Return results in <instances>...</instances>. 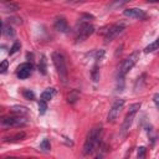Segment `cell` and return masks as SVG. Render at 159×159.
I'll return each mask as SVG.
<instances>
[{
    "label": "cell",
    "mask_w": 159,
    "mask_h": 159,
    "mask_svg": "<svg viewBox=\"0 0 159 159\" xmlns=\"http://www.w3.org/2000/svg\"><path fill=\"white\" fill-rule=\"evenodd\" d=\"M159 48V37L157 39V40H154L152 43H149L145 48H144V52L145 53H149V52H153V51H155V50H158Z\"/></svg>",
    "instance_id": "cell-15"
},
{
    "label": "cell",
    "mask_w": 159,
    "mask_h": 159,
    "mask_svg": "<svg viewBox=\"0 0 159 159\" xmlns=\"http://www.w3.org/2000/svg\"><path fill=\"white\" fill-rule=\"evenodd\" d=\"M125 16L128 17H132V19H138V20H144L147 17V14L144 10L139 9V7H130V9H127L124 10L123 12Z\"/></svg>",
    "instance_id": "cell-9"
},
{
    "label": "cell",
    "mask_w": 159,
    "mask_h": 159,
    "mask_svg": "<svg viewBox=\"0 0 159 159\" xmlns=\"http://www.w3.org/2000/svg\"><path fill=\"white\" fill-rule=\"evenodd\" d=\"M140 108V103H134V104H130L129 106V109H128V113L123 120V124H122V129H120V133L122 135H125L133 123V119L135 117V113L138 112V109Z\"/></svg>",
    "instance_id": "cell-4"
},
{
    "label": "cell",
    "mask_w": 159,
    "mask_h": 159,
    "mask_svg": "<svg viewBox=\"0 0 159 159\" xmlns=\"http://www.w3.org/2000/svg\"><path fill=\"white\" fill-rule=\"evenodd\" d=\"M46 109H47V104H46V101H43V99H40V102H39V112H40V114H43V113L46 112Z\"/></svg>",
    "instance_id": "cell-21"
},
{
    "label": "cell",
    "mask_w": 159,
    "mask_h": 159,
    "mask_svg": "<svg viewBox=\"0 0 159 159\" xmlns=\"http://www.w3.org/2000/svg\"><path fill=\"white\" fill-rule=\"evenodd\" d=\"M129 1H130V0H112V2L108 5V9L116 10V9H118V7L123 6V5H125V4L129 2Z\"/></svg>",
    "instance_id": "cell-14"
},
{
    "label": "cell",
    "mask_w": 159,
    "mask_h": 159,
    "mask_svg": "<svg viewBox=\"0 0 159 159\" xmlns=\"http://www.w3.org/2000/svg\"><path fill=\"white\" fill-rule=\"evenodd\" d=\"M94 32V27L89 24V22H83L80 25V29L77 31V36H76V42H82L84 41L87 37H89Z\"/></svg>",
    "instance_id": "cell-6"
},
{
    "label": "cell",
    "mask_w": 159,
    "mask_h": 159,
    "mask_svg": "<svg viewBox=\"0 0 159 159\" xmlns=\"http://www.w3.org/2000/svg\"><path fill=\"white\" fill-rule=\"evenodd\" d=\"M55 93H56V91H55V88H46L42 93H41V99H43V101H50V99H52L53 98V96H55Z\"/></svg>",
    "instance_id": "cell-12"
},
{
    "label": "cell",
    "mask_w": 159,
    "mask_h": 159,
    "mask_svg": "<svg viewBox=\"0 0 159 159\" xmlns=\"http://www.w3.org/2000/svg\"><path fill=\"white\" fill-rule=\"evenodd\" d=\"M7 66H9V61H7V60H4V61L1 62V65H0V72L4 73V72L7 70Z\"/></svg>",
    "instance_id": "cell-25"
},
{
    "label": "cell",
    "mask_w": 159,
    "mask_h": 159,
    "mask_svg": "<svg viewBox=\"0 0 159 159\" xmlns=\"http://www.w3.org/2000/svg\"><path fill=\"white\" fill-rule=\"evenodd\" d=\"M2 9H4V11H16V10H19V5L12 1H9L6 4L5 2L2 4Z\"/></svg>",
    "instance_id": "cell-16"
},
{
    "label": "cell",
    "mask_w": 159,
    "mask_h": 159,
    "mask_svg": "<svg viewBox=\"0 0 159 159\" xmlns=\"http://www.w3.org/2000/svg\"><path fill=\"white\" fill-rule=\"evenodd\" d=\"M52 62L55 65V68L60 76V78L62 80L63 83H66L67 81V66H66V61L65 57L62 56V53L55 51L52 52Z\"/></svg>",
    "instance_id": "cell-2"
},
{
    "label": "cell",
    "mask_w": 159,
    "mask_h": 159,
    "mask_svg": "<svg viewBox=\"0 0 159 159\" xmlns=\"http://www.w3.org/2000/svg\"><path fill=\"white\" fill-rule=\"evenodd\" d=\"M77 98H78V93H77V91H73V92L68 96V102H70V103H75V102L77 101Z\"/></svg>",
    "instance_id": "cell-24"
},
{
    "label": "cell",
    "mask_w": 159,
    "mask_h": 159,
    "mask_svg": "<svg viewBox=\"0 0 159 159\" xmlns=\"http://www.w3.org/2000/svg\"><path fill=\"white\" fill-rule=\"evenodd\" d=\"M145 152H147L145 147H139L138 148V158H144L145 157Z\"/></svg>",
    "instance_id": "cell-26"
},
{
    "label": "cell",
    "mask_w": 159,
    "mask_h": 159,
    "mask_svg": "<svg viewBox=\"0 0 159 159\" xmlns=\"http://www.w3.org/2000/svg\"><path fill=\"white\" fill-rule=\"evenodd\" d=\"M55 29L60 32H67L68 31V24H67V20L65 17H57L55 20V24H53Z\"/></svg>",
    "instance_id": "cell-11"
},
{
    "label": "cell",
    "mask_w": 159,
    "mask_h": 159,
    "mask_svg": "<svg viewBox=\"0 0 159 159\" xmlns=\"http://www.w3.org/2000/svg\"><path fill=\"white\" fill-rule=\"evenodd\" d=\"M25 133L24 132H19L16 134H12V135H9V137H5L4 138V142H17V140H22L25 138Z\"/></svg>",
    "instance_id": "cell-13"
},
{
    "label": "cell",
    "mask_w": 159,
    "mask_h": 159,
    "mask_svg": "<svg viewBox=\"0 0 159 159\" xmlns=\"http://www.w3.org/2000/svg\"><path fill=\"white\" fill-rule=\"evenodd\" d=\"M154 101H155V103H157V106L159 107V97H158V96L155 97V99H154Z\"/></svg>",
    "instance_id": "cell-27"
},
{
    "label": "cell",
    "mask_w": 159,
    "mask_h": 159,
    "mask_svg": "<svg viewBox=\"0 0 159 159\" xmlns=\"http://www.w3.org/2000/svg\"><path fill=\"white\" fill-rule=\"evenodd\" d=\"M40 148H41L42 150H45V152H48V150L51 149L50 140H48V139H43V140L41 142V144H40Z\"/></svg>",
    "instance_id": "cell-20"
},
{
    "label": "cell",
    "mask_w": 159,
    "mask_h": 159,
    "mask_svg": "<svg viewBox=\"0 0 159 159\" xmlns=\"http://www.w3.org/2000/svg\"><path fill=\"white\" fill-rule=\"evenodd\" d=\"M138 60H139V51H134L133 53H130V55L122 62V65L119 66L118 77H124V76L133 68V66L137 63Z\"/></svg>",
    "instance_id": "cell-3"
},
{
    "label": "cell",
    "mask_w": 159,
    "mask_h": 159,
    "mask_svg": "<svg viewBox=\"0 0 159 159\" xmlns=\"http://www.w3.org/2000/svg\"><path fill=\"white\" fill-rule=\"evenodd\" d=\"M47 66H46V58H45V56H41V60H40V62H39V71L42 73V75H46L47 73Z\"/></svg>",
    "instance_id": "cell-17"
},
{
    "label": "cell",
    "mask_w": 159,
    "mask_h": 159,
    "mask_svg": "<svg viewBox=\"0 0 159 159\" xmlns=\"http://www.w3.org/2000/svg\"><path fill=\"white\" fill-rule=\"evenodd\" d=\"M125 29V25L122 24V22H118V24H114L112 26H109V29L106 31V35H104V40L106 42H109L112 40H114L117 36H119Z\"/></svg>",
    "instance_id": "cell-7"
},
{
    "label": "cell",
    "mask_w": 159,
    "mask_h": 159,
    "mask_svg": "<svg viewBox=\"0 0 159 159\" xmlns=\"http://www.w3.org/2000/svg\"><path fill=\"white\" fill-rule=\"evenodd\" d=\"M22 96H24L26 99H29V101H31V99H34V98H35L34 92H32V91H30V89H24V91H22Z\"/></svg>",
    "instance_id": "cell-23"
},
{
    "label": "cell",
    "mask_w": 159,
    "mask_h": 159,
    "mask_svg": "<svg viewBox=\"0 0 159 159\" xmlns=\"http://www.w3.org/2000/svg\"><path fill=\"white\" fill-rule=\"evenodd\" d=\"M123 107H124V99H120V98L116 99L114 103L112 104L109 112H108L107 122H108V123H114V122L117 120V118L119 117V114H120Z\"/></svg>",
    "instance_id": "cell-5"
},
{
    "label": "cell",
    "mask_w": 159,
    "mask_h": 159,
    "mask_svg": "<svg viewBox=\"0 0 159 159\" xmlns=\"http://www.w3.org/2000/svg\"><path fill=\"white\" fill-rule=\"evenodd\" d=\"M147 1H148V2H158L159 0H147Z\"/></svg>",
    "instance_id": "cell-28"
},
{
    "label": "cell",
    "mask_w": 159,
    "mask_h": 159,
    "mask_svg": "<svg viewBox=\"0 0 159 159\" xmlns=\"http://www.w3.org/2000/svg\"><path fill=\"white\" fill-rule=\"evenodd\" d=\"M2 34L6 36V37H10V36H14V30L10 27V26H7L6 24H2Z\"/></svg>",
    "instance_id": "cell-19"
},
{
    "label": "cell",
    "mask_w": 159,
    "mask_h": 159,
    "mask_svg": "<svg viewBox=\"0 0 159 159\" xmlns=\"http://www.w3.org/2000/svg\"><path fill=\"white\" fill-rule=\"evenodd\" d=\"M32 65L30 62H25V63H21L19 67H17V77L20 80H25L27 78L31 73H32Z\"/></svg>",
    "instance_id": "cell-10"
},
{
    "label": "cell",
    "mask_w": 159,
    "mask_h": 159,
    "mask_svg": "<svg viewBox=\"0 0 159 159\" xmlns=\"http://www.w3.org/2000/svg\"><path fill=\"white\" fill-rule=\"evenodd\" d=\"M102 133H103V129H102V125H94L87 134L86 137V140H84V144H83V150L82 153L84 155H88V154H92L94 152V149L98 147V144L101 143V139H102Z\"/></svg>",
    "instance_id": "cell-1"
},
{
    "label": "cell",
    "mask_w": 159,
    "mask_h": 159,
    "mask_svg": "<svg viewBox=\"0 0 159 159\" xmlns=\"http://www.w3.org/2000/svg\"><path fill=\"white\" fill-rule=\"evenodd\" d=\"M27 123V120L22 117V116H15V117H6L1 120V124L4 127H21L25 125Z\"/></svg>",
    "instance_id": "cell-8"
},
{
    "label": "cell",
    "mask_w": 159,
    "mask_h": 159,
    "mask_svg": "<svg viewBox=\"0 0 159 159\" xmlns=\"http://www.w3.org/2000/svg\"><path fill=\"white\" fill-rule=\"evenodd\" d=\"M11 111H12L14 113L19 114V116H24V114L27 113V108H26V107H22V106H15V107H12Z\"/></svg>",
    "instance_id": "cell-18"
},
{
    "label": "cell",
    "mask_w": 159,
    "mask_h": 159,
    "mask_svg": "<svg viewBox=\"0 0 159 159\" xmlns=\"http://www.w3.org/2000/svg\"><path fill=\"white\" fill-rule=\"evenodd\" d=\"M20 47H21V43H20L19 41L14 42V45L10 47V51H9V53H10V55H14L15 52H17V51L20 50Z\"/></svg>",
    "instance_id": "cell-22"
}]
</instances>
